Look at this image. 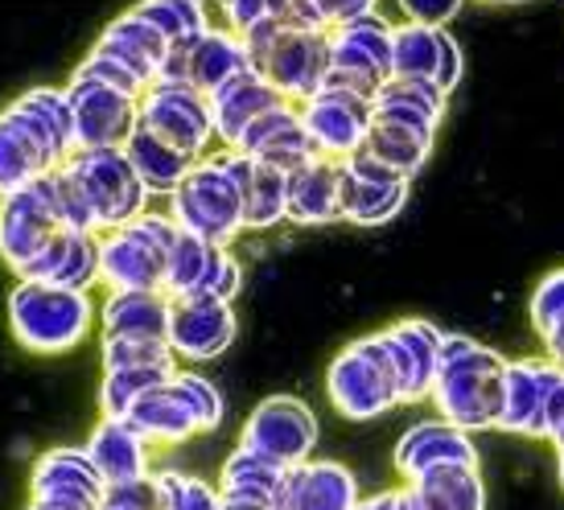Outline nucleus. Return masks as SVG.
Wrapping results in <instances>:
<instances>
[{
  "label": "nucleus",
  "mask_w": 564,
  "mask_h": 510,
  "mask_svg": "<svg viewBox=\"0 0 564 510\" xmlns=\"http://www.w3.org/2000/svg\"><path fill=\"white\" fill-rule=\"evenodd\" d=\"M502 362L490 346L445 334L437 358V383H433V403L441 408V420L457 424L462 433L478 428H499L502 416Z\"/></svg>",
  "instance_id": "nucleus-1"
},
{
  "label": "nucleus",
  "mask_w": 564,
  "mask_h": 510,
  "mask_svg": "<svg viewBox=\"0 0 564 510\" xmlns=\"http://www.w3.org/2000/svg\"><path fill=\"white\" fill-rule=\"evenodd\" d=\"M4 313H9V334L17 346L50 358L70 355L75 346H83L99 310H95L91 293L54 289L42 280H17Z\"/></svg>",
  "instance_id": "nucleus-2"
},
{
  "label": "nucleus",
  "mask_w": 564,
  "mask_h": 510,
  "mask_svg": "<svg viewBox=\"0 0 564 510\" xmlns=\"http://www.w3.org/2000/svg\"><path fill=\"white\" fill-rule=\"evenodd\" d=\"M182 227L173 215H141L120 231L99 235V284L108 293H165V263Z\"/></svg>",
  "instance_id": "nucleus-3"
},
{
  "label": "nucleus",
  "mask_w": 564,
  "mask_h": 510,
  "mask_svg": "<svg viewBox=\"0 0 564 510\" xmlns=\"http://www.w3.org/2000/svg\"><path fill=\"white\" fill-rule=\"evenodd\" d=\"M170 215L182 231L198 235L206 243L231 248L243 227V189L231 177V170L223 165V156H203L194 170L186 173V182L170 194Z\"/></svg>",
  "instance_id": "nucleus-4"
},
{
  "label": "nucleus",
  "mask_w": 564,
  "mask_h": 510,
  "mask_svg": "<svg viewBox=\"0 0 564 510\" xmlns=\"http://www.w3.org/2000/svg\"><path fill=\"white\" fill-rule=\"evenodd\" d=\"M63 165L75 173V182L91 202L99 235L120 231V227L137 223L141 215H149L153 194L141 182V173L132 170L124 149H75Z\"/></svg>",
  "instance_id": "nucleus-5"
},
{
  "label": "nucleus",
  "mask_w": 564,
  "mask_h": 510,
  "mask_svg": "<svg viewBox=\"0 0 564 510\" xmlns=\"http://www.w3.org/2000/svg\"><path fill=\"white\" fill-rule=\"evenodd\" d=\"M326 391H329V403L346 420L383 416L388 408L404 403L400 400V375H395V362L388 355L383 334L346 346L343 355L329 362Z\"/></svg>",
  "instance_id": "nucleus-6"
},
{
  "label": "nucleus",
  "mask_w": 564,
  "mask_h": 510,
  "mask_svg": "<svg viewBox=\"0 0 564 510\" xmlns=\"http://www.w3.org/2000/svg\"><path fill=\"white\" fill-rule=\"evenodd\" d=\"M141 128H149L153 137H161L194 161H203L206 144L219 140L210 99L189 83H153L141 95Z\"/></svg>",
  "instance_id": "nucleus-7"
},
{
  "label": "nucleus",
  "mask_w": 564,
  "mask_h": 510,
  "mask_svg": "<svg viewBox=\"0 0 564 510\" xmlns=\"http://www.w3.org/2000/svg\"><path fill=\"white\" fill-rule=\"evenodd\" d=\"M58 231H66V227L54 215L46 177H37L9 198H0V260L17 280L30 272L33 260L54 243Z\"/></svg>",
  "instance_id": "nucleus-8"
},
{
  "label": "nucleus",
  "mask_w": 564,
  "mask_h": 510,
  "mask_svg": "<svg viewBox=\"0 0 564 510\" xmlns=\"http://www.w3.org/2000/svg\"><path fill=\"white\" fill-rule=\"evenodd\" d=\"M17 137L30 144L46 170H58L79 149L75 140V104L66 87H33L0 111Z\"/></svg>",
  "instance_id": "nucleus-9"
},
{
  "label": "nucleus",
  "mask_w": 564,
  "mask_h": 510,
  "mask_svg": "<svg viewBox=\"0 0 564 510\" xmlns=\"http://www.w3.org/2000/svg\"><path fill=\"white\" fill-rule=\"evenodd\" d=\"M239 445L268 457V462L284 465V469L305 465L317 445V416L297 395H268L248 416Z\"/></svg>",
  "instance_id": "nucleus-10"
},
{
  "label": "nucleus",
  "mask_w": 564,
  "mask_h": 510,
  "mask_svg": "<svg viewBox=\"0 0 564 510\" xmlns=\"http://www.w3.org/2000/svg\"><path fill=\"white\" fill-rule=\"evenodd\" d=\"M108 481L95 469L87 445L46 448L30 469V502L50 510H99Z\"/></svg>",
  "instance_id": "nucleus-11"
},
{
  "label": "nucleus",
  "mask_w": 564,
  "mask_h": 510,
  "mask_svg": "<svg viewBox=\"0 0 564 510\" xmlns=\"http://www.w3.org/2000/svg\"><path fill=\"white\" fill-rule=\"evenodd\" d=\"M75 104V140L79 149H124L128 137L141 128V99L116 87L70 75L66 83Z\"/></svg>",
  "instance_id": "nucleus-12"
},
{
  "label": "nucleus",
  "mask_w": 564,
  "mask_h": 510,
  "mask_svg": "<svg viewBox=\"0 0 564 510\" xmlns=\"http://www.w3.org/2000/svg\"><path fill=\"white\" fill-rule=\"evenodd\" d=\"M343 170V218L355 227H379L400 215L408 202V177L379 165L371 153H350L338 161Z\"/></svg>",
  "instance_id": "nucleus-13"
},
{
  "label": "nucleus",
  "mask_w": 564,
  "mask_h": 510,
  "mask_svg": "<svg viewBox=\"0 0 564 510\" xmlns=\"http://www.w3.org/2000/svg\"><path fill=\"white\" fill-rule=\"evenodd\" d=\"M301 120H305V132L314 137L317 153L329 156V161H346L350 153L362 149L371 120H376V108L362 95L317 91L310 104H301Z\"/></svg>",
  "instance_id": "nucleus-14"
},
{
  "label": "nucleus",
  "mask_w": 564,
  "mask_h": 510,
  "mask_svg": "<svg viewBox=\"0 0 564 510\" xmlns=\"http://www.w3.org/2000/svg\"><path fill=\"white\" fill-rule=\"evenodd\" d=\"M260 75L289 99V104H310L329 75V33L284 30L281 42L272 46Z\"/></svg>",
  "instance_id": "nucleus-15"
},
{
  "label": "nucleus",
  "mask_w": 564,
  "mask_h": 510,
  "mask_svg": "<svg viewBox=\"0 0 564 510\" xmlns=\"http://www.w3.org/2000/svg\"><path fill=\"white\" fill-rule=\"evenodd\" d=\"M564 383V371L556 362H507L502 371V416L499 428L519 436H544V416H549L552 391Z\"/></svg>",
  "instance_id": "nucleus-16"
},
{
  "label": "nucleus",
  "mask_w": 564,
  "mask_h": 510,
  "mask_svg": "<svg viewBox=\"0 0 564 510\" xmlns=\"http://www.w3.org/2000/svg\"><path fill=\"white\" fill-rule=\"evenodd\" d=\"M231 341H236V313H231V305L206 301V296L173 301L170 346L177 362H210V358L227 355Z\"/></svg>",
  "instance_id": "nucleus-17"
},
{
  "label": "nucleus",
  "mask_w": 564,
  "mask_h": 510,
  "mask_svg": "<svg viewBox=\"0 0 564 510\" xmlns=\"http://www.w3.org/2000/svg\"><path fill=\"white\" fill-rule=\"evenodd\" d=\"M239 153L256 156V161H264L272 170L281 173H297L301 165H310L317 153L314 137L305 132V120H301V108L297 104H289L284 99L281 108L264 111L256 124L243 132V140L236 144Z\"/></svg>",
  "instance_id": "nucleus-18"
},
{
  "label": "nucleus",
  "mask_w": 564,
  "mask_h": 510,
  "mask_svg": "<svg viewBox=\"0 0 564 510\" xmlns=\"http://www.w3.org/2000/svg\"><path fill=\"white\" fill-rule=\"evenodd\" d=\"M392 78H421V83H437L449 95L462 78V54L457 42L445 30H429V25H400L392 42Z\"/></svg>",
  "instance_id": "nucleus-19"
},
{
  "label": "nucleus",
  "mask_w": 564,
  "mask_h": 510,
  "mask_svg": "<svg viewBox=\"0 0 564 510\" xmlns=\"http://www.w3.org/2000/svg\"><path fill=\"white\" fill-rule=\"evenodd\" d=\"M392 42L395 30L379 13L355 17L350 25L329 30V66L371 78V83H388L392 78Z\"/></svg>",
  "instance_id": "nucleus-20"
},
{
  "label": "nucleus",
  "mask_w": 564,
  "mask_h": 510,
  "mask_svg": "<svg viewBox=\"0 0 564 510\" xmlns=\"http://www.w3.org/2000/svg\"><path fill=\"white\" fill-rule=\"evenodd\" d=\"M359 481L338 462L293 465L281 486L276 510H359Z\"/></svg>",
  "instance_id": "nucleus-21"
},
{
  "label": "nucleus",
  "mask_w": 564,
  "mask_h": 510,
  "mask_svg": "<svg viewBox=\"0 0 564 510\" xmlns=\"http://www.w3.org/2000/svg\"><path fill=\"white\" fill-rule=\"evenodd\" d=\"M441 338L445 334L433 329L429 322H400L383 334L388 355L395 362V375H400V400L404 403H421L424 395H433Z\"/></svg>",
  "instance_id": "nucleus-22"
},
{
  "label": "nucleus",
  "mask_w": 564,
  "mask_h": 510,
  "mask_svg": "<svg viewBox=\"0 0 564 510\" xmlns=\"http://www.w3.org/2000/svg\"><path fill=\"white\" fill-rule=\"evenodd\" d=\"M219 156L243 189V227L248 231H268V227L289 218V173L272 170V165L239 153V149H227Z\"/></svg>",
  "instance_id": "nucleus-23"
},
{
  "label": "nucleus",
  "mask_w": 564,
  "mask_h": 510,
  "mask_svg": "<svg viewBox=\"0 0 564 510\" xmlns=\"http://www.w3.org/2000/svg\"><path fill=\"white\" fill-rule=\"evenodd\" d=\"M395 469L404 474L408 481L437 469V465H478V453H474L470 436L462 433L449 420H421L412 424L400 445H395Z\"/></svg>",
  "instance_id": "nucleus-24"
},
{
  "label": "nucleus",
  "mask_w": 564,
  "mask_h": 510,
  "mask_svg": "<svg viewBox=\"0 0 564 510\" xmlns=\"http://www.w3.org/2000/svg\"><path fill=\"white\" fill-rule=\"evenodd\" d=\"M284 95L268 83L264 75H256V70H243L236 75L231 83H223L219 91L210 95V111H215V137L227 144V149H236L243 132H248L264 111L281 108Z\"/></svg>",
  "instance_id": "nucleus-25"
},
{
  "label": "nucleus",
  "mask_w": 564,
  "mask_h": 510,
  "mask_svg": "<svg viewBox=\"0 0 564 510\" xmlns=\"http://www.w3.org/2000/svg\"><path fill=\"white\" fill-rule=\"evenodd\" d=\"M95 469L104 474V481L111 486H132V481L153 478V457H149V441H144L128 420L104 416L95 424L91 441H87Z\"/></svg>",
  "instance_id": "nucleus-26"
},
{
  "label": "nucleus",
  "mask_w": 564,
  "mask_h": 510,
  "mask_svg": "<svg viewBox=\"0 0 564 510\" xmlns=\"http://www.w3.org/2000/svg\"><path fill=\"white\" fill-rule=\"evenodd\" d=\"M21 280H42L54 289H75V293H91L99 284V235L91 231H58L33 268Z\"/></svg>",
  "instance_id": "nucleus-27"
},
{
  "label": "nucleus",
  "mask_w": 564,
  "mask_h": 510,
  "mask_svg": "<svg viewBox=\"0 0 564 510\" xmlns=\"http://www.w3.org/2000/svg\"><path fill=\"white\" fill-rule=\"evenodd\" d=\"M95 50L108 54V58H116L120 66H128V70H132L137 78H144L149 87L158 83L161 66H165V58H170V42H165L149 21H141V17L132 13V9L99 30Z\"/></svg>",
  "instance_id": "nucleus-28"
},
{
  "label": "nucleus",
  "mask_w": 564,
  "mask_h": 510,
  "mask_svg": "<svg viewBox=\"0 0 564 510\" xmlns=\"http://www.w3.org/2000/svg\"><path fill=\"white\" fill-rule=\"evenodd\" d=\"M334 218H343V170L329 156H314L289 173V223L322 227Z\"/></svg>",
  "instance_id": "nucleus-29"
},
{
  "label": "nucleus",
  "mask_w": 564,
  "mask_h": 510,
  "mask_svg": "<svg viewBox=\"0 0 564 510\" xmlns=\"http://www.w3.org/2000/svg\"><path fill=\"white\" fill-rule=\"evenodd\" d=\"M173 301L165 293H108L99 305V338H170Z\"/></svg>",
  "instance_id": "nucleus-30"
},
{
  "label": "nucleus",
  "mask_w": 564,
  "mask_h": 510,
  "mask_svg": "<svg viewBox=\"0 0 564 510\" xmlns=\"http://www.w3.org/2000/svg\"><path fill=\"white\" fill-rule=\"evenodd\" d=\"M128 424L149 441V445H186L189 436H198V420L177 395L173 379L158 391H149L128 408Z\"/></svg>",
  "instance_id": "nucleus-31"
},
{
  "label": "nucleus",
  "mask_w": 564,
  "mask_h": 510,
  "mask_svg": "<svg viewBox=\"0 0 564 510\" xmlns=\"http://www.w3.org/2000/svg\"><path fill=\"white\" fill-rule=\"evenodd\" d=\"M371 108H376V120H395V124L421 128L433 137L445 111V91L437 83H421V78H388Z\"/></svg>",
  "instance_id": "nucleus-32"
},
{
  "label": "nucleus",
  "mask_w": 564,
  "mask_h": 510,
  "mask_svg": "<svg viewBox=\"0 0 564 510\" xmlns=\"http://www.w3.org/2000/svg\"><path fill=\"white\" fill-rule=\"evenodd\" d=\"M251 70L248 63V50H243V37L231 30H206L194 46H189V87L210 99L219 91L223 83H231L236 75Z\"/></svg>",
  "instance_id": "nucleus-33"
},
{
  "label": "nucleus",
  "mask_w": 564,
  "mask_h": 510,
  "mask_svg": "<svg viewBox=\"0 0 564 510\" xmlns=\"http://www.w3.org/2000/svg\"><path fill=\"white\" fill-rule=\"evenodd\" d=\"M128 161H132V170L141 173V182L149 186L153 198H170L173 189L186 182V173L198 165L194 156L177 153L173 144H165L161 137H153L149 128H137L124 144Z\"/></svg>",
  "instance_id": "nucleus-34"
},
{
  "label": "nucleus",
  "mask_w": 564,
  "mask_h": 510,
  "mask_svg": "<svg viewBox=\"0 0 564 510\" xmlns=\"http://www.w3.org/2000/svg\"><path fill=\"white\" fill-rule=\"evenodd\" d=\"M424 510H482L486 490L478 481V465H437L408 481Z\"/></svg>",
  "instance_id": "nucleus-35"
},
{
  "label": "nucleus",
  "mask_w": 564,
  "mask_h": 510,
  "mask_svg": "<svg viewBox=\"0 0 564 510\" xmlns=\"http://www.w3.org/2000/svg\"><path fill=\"white\" fill-rule=\"evenodd\" d=\"M429 149H433V137H429V132L395 124V120H371V132L362 140V153H371L379 165H388V170L400 173V177L421 173V165L429 161Z\"/></svg>",
  "instance_id": "nucleus-36"
},
{
  "label": "nucleus",
  "mask_w": 564,
  "mask_h": 510,
  "mask_svg": "<svg viewBox=\"0 0 564 510\" xmlns=\"http://www.w3.org/2000/svg\"><path fill=\"white\" fill-rule=\"evenodd\" d=\"M289 478V469L276 462H268L260 453H251V448L239 445L227 462H223V481L219 490L223 495H248V498H268L272 507H276V498H281V486Z\"/></svg>",
  "instance_id": "nucleus-37"
},
{
  "label": "nucleus",
  "mask_w": 564,
  "mask_h": 510,
  "mask_svg": "<svg viewBox=\"0 0 564 510\" xmlns=\"http://www.w3.org/2000/svg\"><path fill=\"white\" fill-rule=\"evenodd\" d=\"M215 256H219V243H206V239H198V235H189V231L177 235L173 256H170V263H165V296H170V301L198 296Z\"/></svg>",
  "instance_id": "nucleus-38"
},
{
  "label": "nucleus",
  "mask_w": 564,
  "mask_h": 510,
  "mask_svg": "<svg viewBox=\"0 0 564 510\" xmlns=\"http://www.w3.org/2000/svg\"><path fill=\"white\" fill-rule=\"evenodd\" d=\"M177 375V367H120V371H104V383H99V412L111 420H124L128 408L165 387Z\"/></svg>",
  "instance_id": "nucleus-39"
},
{
  "label": "nucleus",
  "mask_w": 564,
  "mask_h": 510,
  "mask_svg": "<svg viewBox=\"0 0 564 510\" xmlns=\"http://www.w3.org/2000/svg\"><path fill=\"white\" fill-rule=\"evenodd\" d=\"M132 13L141 17V21H149L170 46L194 42V37H203L210 30L203 13V0H137Z\"/></svg>",
  "instance_id": "nucleus-40"
},
{
  "label": "nucleus",
  "mask_w": 564,
  "mask_h": 510,
  "mask_svg": "<svg viewBox=\"0 0 564 510\" xmlns=\"http://www.w3.org/2000/svg\"><path fill=\"white\" fill-rule=\"evenodd\" d=\"M46 173L50 170L37 161V153H33L30 144L9 128V120L0 116V198H9V194H17V189H25L30 182L46 177Z\"/></svg>",
  "instance_id": "nucleus-41"
},
{
  "label": "nucleus",
  "mask_w": 564,
  "mask_h": 510,
  "mask_svg": "<svg viewBox=\"0 0 564 510\" xmlns=\"http://www.w3.org/2000/svg\"><path fill=\"white\" fill-rule=\"evenodd\" d=\"M158 498L161 510H223V490L210 481L182 474V469H158Z\"/></svg>",
  "instance_id": "nucleus-42"
},
{
  "label": "nucleus",
  "mask_w": 564,
  "mask_h": 510,
  "mask_svg": "<svg viewBox=\"0 0 564 510\" xmlns=\"http://www.w3.org/2000/svg\"><path fill=\"white\" fill-rule=\"evenodd\" d=\"M99 362L104 371L120 367H177L170 338H99Z\"/></svg>",
  "instance_id": "nucleus-43"
},
{
  "label": "nucleus",
  "mask_w": 564,
  "mask_h": 510,
  "mask_svg": "<svg viewBox=\"0 0 564 510\" xmlns=\"http://www.w3.org/2000/svg\"><path fill=\"white\" fill-rule=\"evenodd\" d=\"M46 189H50V202H54V215L63 223L66 231H91L99 235L95 227V215H91V202L83 194V186L75 182V173L58 165V170L46 173Z\"/></svg>",
  "instance_id": "nucleus-44"
},
{
  "label": "nucleus",
  "mask_w": 564,
  "mask_h": 510,
  "mask_svg": "<svg viewBox=\"0 0 564 510\" xmlns=\"http://www.w3.org/2000/svg\"><path fill=\"white\" fill-rule=\"evenodd\" d=\"M173 387H177V395L186 400V408L198 420V433H215L223 424V416H227V403H223L219 387L194 371H177L173 375Z\"/></svg>",
  "instance_id": "nucleus-45"
},
{
  "label": "nucleus",
  "mask_w": 564,
  "mask_h": 510,
  "mask_svg": "<svg viewBox=\"0 0 564 510\" xmlns=\"http://www.w3.org/2000/svg\"><path fill=\"white\" fill-rule=\"evenodd\" d=\"M75 75L91 78V83H104V87H116V91H124V95H137V99L149 91V83H144V78H137L132 70H128V66H120L116 58L99 54V50H91V54H87V58L75 66Z\"/></svg>",
  "instance_id": "nucleus-46"
},
{
  "label": "nucleus",
  "mask_w": 564,
  "mask_h": 510,
  "mask_svg": "<svg viewBox=\"0 0 564 510\" xmlns=\"http://www.w3.org/2000/svg\"><path fill=\"white\" fill-rule=\"evenodd\" d=\"M239 289H243V268H239V260L231 256V251L219 248V256H215V263H210V272H206L198 296L231 305V301L239 296ZM186 301H189V296H186Z\"/></svg>",
  "instance_id": "nucleus-47"
},
{
  "label": "nucleus",
  "mask_w": 564,
  "mask_h": 510,
  "mask_svg": "<svg viewBox=\"0 0 564 510\" xmlns=\"http://www.w3.org/2000/svg\"><path fill=\"white\" fill-rule=\"evenodd\" d=\"M532 322L540 334H544L549 325L564 322V268L552 272V276L540 284V293H535V301H532Z\"/></svg>",
  "instance_id": "nucleus-48"
},
{
  "label": "nucleus",
  "mask_w": 564,
  "mask_h": 510,
  "mask_svg": "<svg viewBox=\"0 0 564 510\" xmlns=\"http://www.w3.org/2000/svg\"><path fill=\"white\" fill-rule=\"evenodd\" d=\"M99 510H161L158 481L144 478V481H132V486H111Z\"/></svg>",
  "instance_id": "nucleus-49"
},
{
  "label": "nucleus",
  "mask_w": 564,
  "mask_h": 510,
  "mask_svg": "<svg viewBox=\"0 0 564 510\" xmlns=\"http://www.w3.org/2000/svg\"><path fill=\"white\" fill-rule=\"evenodd\" d=\"M219 4H223V17H227V30L239 33V37L272 17V0H219Z\"/></svg>",
  "instance_id": "nucleus-50"
},
{
  "label": "nucleus",
  "mask_w": 564,
  "mask_h": 510,
  "mask_svg": "<svg viewBox=\"0 0 564 510\" xmlns=\"http://www.w3.org/2000/svg\"><path fill=\"white\" fill-rule=\"evenodd\" d=\"M400 9L408 13L412 25H429V30H441L449 17L462 9V0H400Z\"/></svg>",
  "instance_id": "nucleus-51"
},
{
  "label": "nucleus",
  "mask_w": 564,
  "mask_h": 510,
  "mask_svg": "<svg viewBox=\"0 0 564 510\" xmlns=\"http://www.w3.org/2000/svg\"><path fill=\"white\" fill-rule=\"evenodd\" d=\"M317 9H322L329 30H338V25H350L355 17L376 13V0H317Z\"/></svg>",
  "instance_id": "nucleus-52"
},
{
  "label": "nucleus",
  "mask_w": 564,
  "mask_h": 510,
  "mask_svg": "<svg viewBox=\"0 0 564 510\" xmlns=\"http://www.w3.org/2000/svg\"><path fill=\"white\" fill-rule=\"evenodd\" d=\"M564 428V383L552 391L549 400V416H544V436H556Z\"/></svg>",
  "instance_id": "nucleus-53"
},
{
  "label": "nucleus",
  "mask_w": 564,
  "mask_h": 510,
  "mask_svg": "<svg viewBox=\"0 0 564 510\" xmlns=\"http://www.w3.org/2000/svg\"><path fill=\"white\" fill-rule=\"evenodd\" d=\"M359 510H400V490H392V495H376L367 498Z\"/></svg>",
  "instance_id": "nucleus-54"
},
{
  "label": "nucleus",
  "mask_w": 564,
  "mask_h": 510,
  "mask_svg": "<svg viewBox=\"0 0 564 510\" xmlns=\"http://www.w3.org/2000/svg\"><path fill=\"white\" fill-rule=\"evenodd\" d=\"M556 462H561V486H564V445H556Z\"/></svg>",
  "instance_id": "nucleus-55"
},
{
  "label": "nucleus",
  "mask_w": 564,
  "mask_h": 510,
  "mask_svg": "<svg viewBox=\"0 0 564 510\" xmlns=\"http://www.w3.org/2000/svg\"><path fill=\"white\" fill-rule=\"evenodd\" d=\"M30 510H50V507H37V502H30Z\"/></svg>",
  "instance_id": "nucleus-56"
}]
</instances>
